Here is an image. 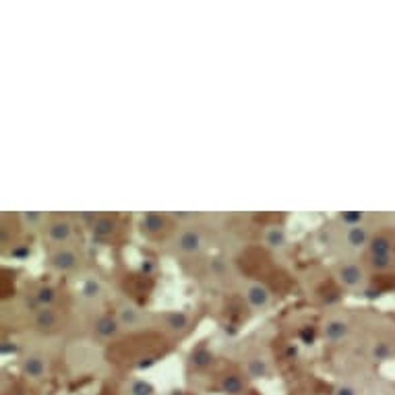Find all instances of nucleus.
I'll use <instances>...</instances> for the list:
<instances>
[{
    "label": "nucleus",
    "instance_id": "3",
    "mask_svg": "<svg viewBox=\"0 0 395 395\" xmlns=\"http://www.w3.org/2000/svg\"><path fill=\"white\" fill-rule=\"evenodd\" d=\"M21 368H23V374L34 379V381H40L48 374V360L42 356V354H30L23 358L21 362Z\"/></svg>",
    "mask_w": 395,
    "mask_h": 395
},
{
    "label": "nucleus",
    "instance_id": "5",
    "mask_svg": "<svg viewBox=\"0 0 395 395\" xmlns=\"http://www.w3.org/2000/svg\"><path fill=\"white\" fill-rule=\"evenodd\" d=\"M245 296H247L249 304H251L253 308H257V311L267 308L269 302H271V292H269L263 284H259V282L249 284L247 290H245Z\"/></svg>",
    "mask_w": 395,
    "mask_h": 395
},
{
    "label": "nucleus",
    "instance_id": "21",
    "mask_svg": "<svg viewBox=\"0 0 395 395\" xmlns=\"http://www.w3.org/2000/svg\"><path fill=\"white\" fill-rule=\"evenodd\" d=\"M212 360H214V356H212V352H207V350H196V352L192 354V362H194L196 366H207V364H212Z\"/></svg>",
    "mask_w": 395,
    "mask_h": 395
},
{
    "label": "nucleus",
    "instance_id": "25",
    "mask_svg": "<svg viewBox=\"0 0 395 395\" xmlns=\"http://www.w3.org/2000/svg\"><path fill=\"white\" fill-rule=\"evenodd\" d=\"M333 395H358V393H356V389L352 385H339Z\"/></svg>",
    "mask_w": 395,
    "mask_h": 395
},
{
    "label": "nucleus",
    "instance_id": "11",
    "mask_svg": "<svg viewBox=\"0 0 395 395\" xmlns=\"http://www.w3.org/2000/svg\"><path fill=\"white\" fill-rule=\"evenodd\" d=\"M346 242L352 247V249H360L368 242V230L358 224V226H348L346 230Z\"/></svg>",
    "mask_w": 395,
    "mask_h": 395
},
{
    "label": "nucleus",
    "instance_id": "4",
    "mask_svg": "<svg viewBox=\"0 0 395 395\" xmlns=\"http://www.w3.org/2000/svg\"><path fill=\"white\" fill-rule=\"evenodd\" d=\"M337 278L341 280L343 286L348 288H358L364 280V273H362V267L354 261H346V263H339L337 265Z\"/></svg>",
    "mask_w": 395,
    "mask_h": 395
},
{
    "label": "nucleus",
    "instance_id": "2",
    "mask_svg": "<svg viewBox=\"0 0 395 395\" xmlns=\"http://www.w3.org/2000/svg\"><path fill=\"white\" fill-rule=\"evenodd\" d=\"M79 255L75 249L71 247H58L56 251H52L50 255V265L58 271H71L79 265Z\"/></svg>",
    "mask_w": 395,
    "mask_h": 395
},
{
    "label": "nucleus",
    "instance_id": "12",
    "mask_svg": "<svg viewBox=\"0 0 395 395\" xmlns=\"http://www.w3.org/2000/svg\"><path fill=\"white\" fill-rule=\"evenodd\" d=\"M247 372H249L251 379H263V376L269 374V364L261 356H251L247 360Z\"/></svg>",
    "mask_w": 395,
    "mask_h": 395
},
{
    "label": "nucleus",
    "instance_id": "23",
    "mask_svg": "<svg viewBox=\"0 0 395 395\" xmlns=\"http://www.w3.org/2000/svg\"><path fill=\"white\" fill-rule=\"evenodd\" d=\"M98 294H100V284L93 282V280L85 282V286H83V296H85V298H95Z\"/></svg>",
    "mask_w": 395,
    "mask_h": 395
},
{
    "label": "nucleus",
    "instance_id": "9",
    "mask_svg": "<svg viewBox=\"0 0 395 395\" xmlns=\"http://www.w3.org/2000/svg\"><path fill=\"white\" fill-rule=\"evenodd\" d=\"M118 321H120L122 327H137V325H141L145 321V317L133 304H120L118 306Z\"/></svg>",
    "mask_w": 395,
    "mask_h": 395
},
{
    "label": "nucleus",
    "instance_id": "22",
    "mask_svg": "<svg viewBox=\"0 0 395 395\" xmlns=\"http://www.w3.org/2000/svg\"><path fill=\"white\" fill-rule=\"evenodd\" d=\"M370 259H372L370 263H372L374 269H387V267H391V263H393V261H391V255H379V257H370Z\"/></svg>",
    "mask_w": 395,
    "mask_h": 395
},
{
    "label": "nucleus",
    "instance_id": "13",
    "mask_svg": "<svg viewBox=\"0 0 395 395\" xmlns=\"http://www.w3.org/2000/svg\"><path fill=\"white\" fill-rule=\"evenodd\" d=\"M124 395H155V389L151 383L143 379H131L124 385Z\"/></svg>",
    "mask_w": 395,
    "mask_h": 395
},
{
    "label": "nucleus",
    "instance_id": "15",
    "mask_svg": "<svg viewBox=\"0 0 395 395\" xmlns=\"http://www.w3.org/2000/svg\"><path fill=\"white\" fill-rule=\"evenodd\" d=\"M114 228H116V222L110 216H98L91 226L95 236H110L114 232Z\"/></svg>",
    "mask_w": 395,
    "mask_h": 395
},
{
    "label": "nucleus",
    "instance_id": "17",
    "mask_svg": "<svg viewBox=\"0 0 395 395\" xmlns=\"http://www.w3.org/2000/svg\"><path fill=\"white\" fill-rule=\"evenodd\" d=\"M370 257H379V255H391V240L385 234H379L370 240Z\"/></svg>",
    "mask_w": 395,
    "mask_h": 395
},
{
    "label": "nucleus",
    "instance_id": "16",
    "mask_svg": "<svg viewBox=\"0 0 395 395\" xmlns=\"http://www.w3.org/2000/svg\"><path fill=\"white\" fill-rule=\"evenodd\" d=\"M265 242H267L271 249H282V247H286L288 238H286L284 228H278V226L267 228V230H265Z\"/></svg>",
    "mask_w": 395,
    "mask_h": 395
},
{
    "label": "nucleus",
    "instance_id": "14",
    "mask_svg": "<svg viewBox=\"0 0 395 395\" xmlns=\"http://www.w3.org/2000/svg\"><path fill=\"white\" fill-rule=\"evenodd\" d=\"M163 226H166V218H163V216H159V214H155V212L143 216V222H141L143 232H147V234H155V232H159Z\"/></svg>",
    "mask_w": 395,
    "mask_h": 395
},
{
    "label": "nucleus",
    "instance_id": "1",
    "mask_svg": "<svg viewBox=\"0 0 395 395\" xmlns=\"http://www.w3.org/2000/svg\"><path fill=\"white\" fill-rule=\"evenodd\" d=\"M176 247H178V251L184 253V255H196V253L203 251L205 240H203V236H201L199 230L186 228V230H182V232L176 236Z\"/></svg>",
    "mask_w": 395,
    "mask_h": 395
},
{
    "label": "nucleus",
    "instance_id": "6",
    "mask_svg": "<svg viewBox=\"0 0 395 395\" xmlns=\"http://www.w3.org/2000/svg\"><path fill=\"white\" fill-rule=\"evenodd\" d=\"M48 238L56 245H67L73 238V224L65 218H56L48 224Z\"/></svg>",
    "mask_w": 395,
    "mask_h": 395
},
{
    "label": "nucleus",
    "instance_id": "18",
    "mask_svg": "<svg viewBox=\"0 0 395 395\" xmlns=\"http://www.w3.org/2000/svg\"><path fill=\"white\" fill-rule=\"evenodd\" d=\"M222 389L228 393V395H240L242 389H245V381L238 376V374H226L222 379Z\"/></svg>",
    "mask_w": 395,
    "mask_h": 395
},
{
    "label": "nucleus",
    "instance_id": "8",
    "mask_svg": "<svg viewBox=\"0 0 395 395\" xmlns=\"http://www.w3.org/2000/svg\"><path fill=\"white\" fill-rule=\"evenodd\" d=\"M350 333V325L343 321V319H339V317H333V319H329L327 323H325V327H323V335H325V339L327 341H341L346 335Z\"/></svg>",
    "mask_w": 395,
    "mask_h": 395
},
{
    "label": "nucleus",
    "instance_id": "19",
    "mask_svg": "<svg viewBox=\"0 0 395 395\" xmlns=\"http://www.w3.org/2000/svg\"><path fill=\"white\" fill-rule=\"evenodd\" d=\"M166 325L172 329V331H182L188 327V315L182 313V311H176V313H170L166 317Z\"/></svg>",
    "mask_w": 395,
    "mask_h": 395
},
{
    "label": "nucleus",
    "instance_id": "10",
    "mask_svg": "<svg viewBox=\"0 0 395 395\" xmlns=\"http://www.w3.org/2000/svg\"><path fill=\"white\" fill-rule=\"evenodd\" d=\"M58 325V315L52 306H42L36 313V327L42 331H50Z\"/></svg>",
    "mask_w": 395,
    "mask_h": 395
},
{
    "label": "nucleus",
    "instance_id": "24",
    "mask_svg": "<svg viewBox=\"0 0 395 395\" xmlns=\"http://www.w3.org/2000/svg\"><path fill=\"white\" fill-rule=\"evenodd\" d=\"M362 214H358V212H354V214H341V222H346L348 226H358L360 222H362Z\"/></svg>",
    "mask_w": 395,
    "mask_h": 395
},
{
    "label": "nucleus",
    "instance_id": "20",
    "mask_svg": "<svg viewBox=\"0 0 395 395\" xmlns=\"http://www.w3.org/2000/svg\"><path fill=\"white\" fill-rule=\"evenodd\" d=\"M36 300H38L42 306H50V304L56 300V290L50 288V286H40V288H38V294H36Z\"/></svg>",
    "mask_w": 395,
    "mask_h": 395
},
{
    "label": "nucleus",
    "instance_id": "7",
    "mask_svg": "<svg viewBox=\"0 0 395 395\" xmlns=\"http://www.w3.org/2000/svg\"><path fill=\"white\" fill-rule=\"evenodd\" d=\"M120 321L118 317H112V315H100L95 321H93V331L102 337V339H110V337H116L118 331H120Z\"/></svg>",
    "mask_w": 395,
    "mask_h": 395
}]
</instances>
